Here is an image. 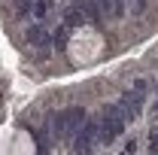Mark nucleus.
Instances as JSON below:
<instances>
[{"label":"nucleus","mask_w":158,"mask_h":155,"mask_svg":"<svg viewBox=\"0 0 158 155\" xmlns=\"http://www.w3.org/2000/svg\"><path fill=\"white\" fill-rule=\"evenodd\" d=\"M125 152H137V140H128L125 143Z\"/></svg>","instance_id":"10"},{"label":"nucleus","mask_w":158,"mask_h":155,"mask_svg":"<svg viewBox=\"0 0 158 155\" xmlns=\"http://www.w3.org/2000/svg\"><path fill=\"white\" fill-rule=\"evenodd\" d=\"M98 6L103 9V15H113V19H125V12H128L125 0H98Z\"/></svg>","instance_id":"5"},{"label":"nucleus","mask_w":158,"mask_h":155,"mask_svg":"<svg viewBox=\"0 0 158 155\" xmlns=\"http://www.w3.org/2000/svg\"><path fill=\"white\" fill-rule=\"evenodd\" d=\"M100 128H98V143H103V146H110L116 137H122L125 134V116L118 113V107L116 103H110V107H103V116H100V122H98Z\"/></svg>","instance_id":"1"},{"label":"nucleus","mask_w":158,"mask_h":155,"mask_svg":"<svg viewBox=\"0 0 158 155\" xmlns=\"http://www.w3.org/2000/svg\"><path fill=\"white\" fill-rule=\"evenodd\" d=\"M98 128H100L98 119H85V122H82V128L70 137V140H73V146H70V149H73V152H91V149H94V143H98Z\"/></svg>","instance_id":"2"},{"label":"nucleus","mask_w":158,"mask_h":155,"mask_svg":"<svg viewBox=\"0 0 158 155\" xmlns=\"http://www.w3.org/2000/svg\"><path fill=\"white\" fill-rule=\"evenodd\" d=\"M116 107H118V113L125 116V122H134L140 116V110H143V91H137V88L134 91H125V94L118 97Z\"/></svg>","instance_id":"3"},{"label":"nucleus","mask_w":158,"mask_h":155,"mask_svg":"<svg viewBox=\"0 0 158 155\" xmlns=\"http://www.w3.org/2000/svg\"><path fill=\"white\" fill-rule=\"evenodd\" d=\"M67 34H70V27H67V24H61L58 31H55V37H52V46H55L58 52H64V49H67V46H64V43H67Z\"/></svg>","instance_id":"7"},{"label":"nucleus","mask_w":158,"mask_h":155,"mask_svg":"<svg viewBox=\"0 0 158 155\" xmlns=\"http://www.w3.org/2000/svg\"><path fill=\"white\" fill-rule=\"evenodd\" d=\"M76 6L85 12V21H91V24H100V19H103V9L98 6V0H76Z\"/></svg>","instance_id":"4"},{"label":"nucleus","mask_w":158,"mask_h":155,"mask_svg":"<svg viewBox=\"0 0 158 155\" xmlns=\"http://www.w3.org/2000/svg\"><path fill=\"white\" fill-rule=\"evenodd\" d=\"M131 3H134V6H131V9H134V12H137V15H140V12H143V9H146V0H131Z\"/></svg>","instance_id":"9"},{"label":"nucleus","mask_w":158,"mask_h":155,"mask_svg":"<svg viewBox=\"0 0 158 155\" xmlns=\"http://www.w3.org/2000/svg\"><path fill=\"white\" fill-rule=\"evenodd\" d=\"M149 152H158V128L149 131Z\"/></svg>","instance_id":"8"},{"label":"nucleus","mask_w":158,"mask_h":155,"mask_svg":"<svg viewBox=\"0 0 158 155\" xmlns=\"http://www.w3.org/2000/svg\"><path fill=\"white\" fill-rule=\"evenodd\" d=\"M64 24H67V27H79V24H85V12H82L79 6H70V9L64 12Z\"/></svg>","instance_id":"6"}]
</instances>
